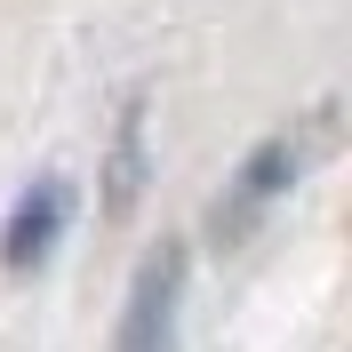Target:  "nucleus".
I'll use <instances>...</instances> for the list:
<instances>
[{"instance_id":"f257e3e1","label":"nucleus","mask_w":352,"mask_h":352,"mask_svg":"<svg viewBox=\"0 0 352 352\" xmlns=\"http://www.w3.org/2000/svg\"><path fill=\"white\" fill-rule=\"evenodd\" d=\"M168 305H176V248H160L144 264V280H136V312H129L120 352H160L168 344Z\"/></svg>"},{"instance_id":"f03ea898","label":"nucleus","mask_w":352,"mask_h":352,"mask_svg":"<svg viewBox=\"0 0 352 352\" xmlns=\"http://www.w3.org/2000/svg\"><path fill=\"white\" fill-rule=\"evenodd\" d=\"M56 224H65V184H41V192L16 208V224H8V241H0V256H8V272H24V264H41L48 241H56Z\"/></svg>"}]
</instances>
